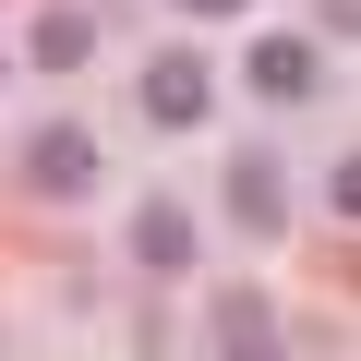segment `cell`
I'll return each mask as SVG.
<instances>
[{
  "instance_id": "5b68a950",
  "label": "cell",
  "mask_w": 361,
  "mask_h": 361,
  "mask_svg": "<svg viewBox=\"0 0 361 361\" xmlns=\"http://www.w3.org/2000/svg\"><path fill=\"white\" fill-rule=\"evenodd\" d=\"M217 361H277V313H265L253 289H229V301H217Z\"/></svg>"
},
{
  "instance_id": "3957f363",
  "label": "cell",
  "mask_w": 361,
  "mask_h": 361,
  "mask_svg": "<svg viewBox=\"0 0 361 361\" xmlns=\"http://www.w3.org/2000/svg\"><path fill=\"white\" fill-rule=\"evenodd\" d=\"M205 253V229H193V205H133V265H157V277H180Z\"/></svg>"
},
{
  "instance_id": "ba28073f",
  "label": "cell",
  "mask_w": 361,
  "mask_h": 361,
  "mask_svg": "<svg viewBox=\"0 0 361 361\" xmlns=\"http://www.w3.org/2000/svg\"><path fill=\"white\" fill-rule=\"evenodd\" d=\"M180 13H241V0H180Z\"/></svg>"
},
{
  "instance_id": "277c9868",
  "label": "cell",
  "mask_w": 361,
  "mask_h": 361,
  "mask_svg": "<svg viewBox=\"0 0 361 361\" xmlns=\"http://www.w3.org/2000/svg\"><path fill=\"white\" fill-rule=\"evenodd\" d=\"M241 73H253V97H277V109H301V97L325 85V61H313V37H265V49H253Z\"/></svg>"
},
{
  "instance_id": "9c48e42d",
  "label": "cell",
  "mask_w": 361,
  "mask_h": 361,
  "mask_svg": "<svg viewBox=\"0 0 361 361\" xmlns=\"http://www.w3.org/2000/svg\"><path fill=\"white\" fill-rule=\"evenodd\" d=\"M0 361H13V349H0Z\"/></svg>"
},
{
  "instance_id": "7a4b0ae2",
  "label": "cell",
  "mask_w": 361,
  "mask_h": 361,
  "mask_svg": "<svg viewBox=\"0 0 361 361\" xmlns=\"http://www.w3.org/2000/svg\"><path fill=\"white\" fill-rule=\"evenodd\" d=\"M25 180L61 193V205H85V193H97V133H85V121H49V133L25 145Z\"/></svg>"
},
{
  "instance_id": "52a82bcc",
  "label": "cell",
  "mask_w": 361,
  "mask_h": 361,
  "mask_svg": "<svg viewBox=\"0 0 361 361\" xmlns=\"http://www.w3.org/2000/svg\"><path fill=\"white\" fill-rule=\"evenodd\" d=\"M85 49H97V25H85V13H49V25L25 37V61H37V73H73Z\"/></svg>"
},
{
  "instance_id": "8992f818",
  "label": "cell",
  "mask_w": 361,
  "mask_h": 361,
  "mask_svg": "<svg viewBox=\"0 0 361 361\" xmlns=\"http://www.w3.org/2000/svg\"><path fill=\"white\" fill-rule=\"evenodd\" d=\"M229 217H241V229H289V205H277V169H265V157H241V169H229Z\"/></svg>"
},
{
  "instance_id": "6da1fadb",
  "label": "cell",
  "mask_w": 361,
  "mask_h": 361,
  "mask_svg": "<svg viewBox=\"0 0 361 361\" xmlns=\"http://www.w3.org/2000/svg\"><path fill=\"white\" fill-rule=\"evenodd\" d=\"M205 109H217V73H205L193 49H157V61H145V121H157V133H193Z\"/></svg>"
}]
</instances>
